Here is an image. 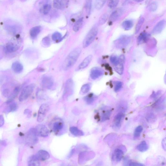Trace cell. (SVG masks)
<instances>
[{
    "instance_id": "cell-1",
    "label": "cell",
    "mask_w": 166,
    "mask_h": 166,
    "mask_svg": "<svg viewBox=\"0 0 166 166\" xmlns=\"http://www.w3.org/2000/svg\"><path fill=\"white\" fill-rule=\"evenodd\" d=\"M81 51L80 48H77L70 53L64 62L63 68L64 70H68L73 66L77 60Z\"/></svg>"
},
{
    "instance_id": "cell-2",
    "label": "cell",
    "mask_w": 166,
    "mask_h": 166,
    "mask_svg": "<svg viewBox=\"0 0 166 166\" xmlns=\"http://www.w3.org/2000/svg\"><path fill=\"white\" fill-rule=\"evenodd\" d=\"M38 136L35 129H31L26 133L25 139V143L30 146L36 144L38 140Z\"/></svg>"
},
{
    "instance_id": "cell-3",
    "label": "cell",
    "mask_w": 166,
    "mask_h": 166,
    "mask_svg": "<svg viewBox=\"0 0 166 166\" xmlns=\"http://www.w3.org/2000/svg\"><path fill=\"white\" fill-rule=\"evenodd\" d=\"M98 29L96 27L92 28L86 37L83 42V47L85 48L93 42L97 34Z\"/></svg>"
},
{
    "instance_id": "cell-4",
    "label": "cell",
    "mask_w": 166,
    "mask_h": 166,
    "mask_svg": "<svg viewBox=\"0 0 166 166\" xmlns=\"http://www.w3.org/2000/svg\"><path fill=\"white\" fill-rule=\"evenodd\" d=\"M35 88V85L32 84L23 88L19 97L20 101L22 102L27 99L30 96Z\"/></svg>"
},
{
    "instance_id": "cell-5",
    "label": "cell",
    "mask_w": 166,
    "mask_h": 166,
    "mask_svg": "<svg viewBox=\"0 0 166 166\" xmlns=\"http://www.w3.org/2000/svg\"><path fill=\"white\" fill-rule=\"evenodd\" d=\"M131 38L129 35H123L115 40L114 44L118 48H124L128 45L131 41Z\"/></svg>"
},
{
    "instance_id": "cell-6",
    "label": "cell",
    "mask_w": 166,
    "mask_h": 166,
    "mask_svg": "<svg viewBox=\"0 0 166 166\" xmlns=\"http://www.w3.org/2000/svg\"><path fill=\"white\" fill-rule=\"evenodd\" d=\"M49 106L47 104L44 103L41 105L38 111L37 121L38 122H42L46 115L49 110Z\"/></svg>"
},
{
    "instance_id": "cell-7",
    "label": "cell",
    "mask_w": 166,
    "mask_h": 166,
    "mask_svg": "<svg viewBox=\"0 0 166 166\" xmlns=\"http://www.w3.org/2000/svg\"><path fill=\"white\" fill-rule=\"evenodd\" d=\"M35 129L38 136L42 137H46L49 135V129L44 124H39Z\"/></svg>"
},
{
    "instance_id": "cell-8",
    "label": "cell",
    "mask_w": 166,
    "mask_h": 166,
    "mask_svg": "<svg viewBox=\"0 0 166 166\" xmlns=\"http://www.w3.org/2000/svg\"><path fill=\"white\" fill-rule=\"evenodd\" d=\"M124 11L122 8H119L114 11L109 17V20L110 22H114L119 19L122 16Z\"/></svg>"
},
{
    "instance_id": "cell-9",
    "label": "cell",
    "mask_w": 166,
    "mask_h": 166,
    "mask_svg": "<svg viewBox=\"0 0 166 166\" xmlns=\"http://www.w3.org/2000/svg\"><path fill=\"white\" fill-rule=\"evenodd\" d=\"M69 4L68 0H54L53 6L58 10H63L67 8Z\"/></svg>"
},
{
    "instance_id": "cell-10",
    "label": "cell",
    "mask_w": 166,
    "mask_h": 166,
    "mask_svg": "<svg viewBox=\"0 0 166 166\" xmlns=\"http://www.w3.org/2000/svg\"><path fill=\"white\" fill-rule=\"evenodd\" d=\"M104 74L103 70L99 67H94L92 69L90 73V77L93 79H96L102 76Z\"/></svg>"
},
{
    "instance_id": "cell-11",
    "label": "cell",
    "mask_w": 166,
    "mask_h": 166,
    "mask_svg": "<svg viewBox=\"0 0 166 166\" xmlns=\"http://www.w3.org/2000/svg\"><path fill=\"white\" fill-rule=\"evenodd\" d=\"M20 46L18 44L12 42L8 43L4 49V51L7 53H12L17 51Z\"/></svg>"
},
{
    "instance_id": "cell-12",
    "label": "cell",
    "mask_w": 166,
    "mask_h": 166,
    "mask_svg": "<svg viewBox=\"0 0 166 166\" xmlns=\"http://www.w3.org/2000/svg\"><path fill=\"white\" fill-rule=\"evenodd\" d=\"M74 84L72 79H68L66 82L64 90L65 96H70L73 92Z\"/></svg>"
},
{
    "instance_id": "cell-13",
    "label": "cell",
    "mask_w": 166,
    "mask_h": 166,
    "mask_svg": "<svg viewBox=\"0 0 166 166\" xmlns=\"http://www.w3.org/2000/svg\"><path fill=\"white\" fill-rule=\"evenodd\" d=\"M165 23V20L160 21L154 28L152 31L153 34H156L160 33L164 28Z\"/></svg>"
},
{
    "instance_id": "cell-14",
    "label": "cell",
    "mask_w": 166,
    "mask_h": 166,
    "mask_svg": "<svg viewBox=\"0 0 166 166\" xmlns=\"http://www.w3.org/2000/svg\"><path fill=\"white\" fill-rule=\"evenodd\" d=\"M120 61L119 63L114 66V69L115 72L119 75H122L124 70V58L123 56L122 55L120 57Z\"/></svg>"
},
{
    "instance_id": "cell-15",
    "label": "cell",
    "mask_w": 166,
    "mask_h": 166,
    "mask_svg": "<svg viewBox=\"0 0 166 166\" xmlns=\"http://www.w3.org/2000/svg\"><path fill=\"white\" fill-rule=\"evenodd\" d=\"M42 82L44 87L49 89L52 87L54 82L51 77L46 76L43 78Z\"/></svg>"
},
{
    "instance_id": "cell-16",
    "label": "cell",
    "mask_w": 166,
    "mask_h": 166,
    "mask_svg": "<svg viewBox=\"0 0 166 166\" xmlns=\"http://www.w3.org/2000/svg\"><path fill=\"white\" fill-rule=\"evenodd\" d=\"M124 116V114L122 112L119 113L115 115L113 121V124L115 127L118 129L120 127Z\"/></svg>"
},
{
    "instance_id": "cell-17",
    "label": "cell",
    "mask_w": 166,
    "mask_h": 166,
    "mask_svg": "<svg viewBox=\"0 0 166 166\" xmlns=\"http://www.w3.org/2000/svg\"><path fill=\"white\" fill-rule=\"evenodd\" d=\"M39 161H45L50 158V155L46 151L41 150L38 151L36 155Z\"/></svg>"
},
{
    "instance_id": "cell-18",
    "label": "cell",
    "mask_w": 166,
    "mask_h": 166,
    "mask_svg": "<svg viewBox=\"0 0 166 166\" xmlns=\"http://www.w3.org/2000/svg\"><path fill=\"white\" fill-rule=\"evenodd\" d=\"M149 34L146 32H143L139 35L137 38V43L141 44L146 42L150 38Z\"/></svg>"
},
{
    "instance_id": "cell-19",
    "label": "cell",
    "mask_w": 166,
    "mask_h": 166,
    "mask_svg": "<svg viewBox=\"0 0 166 166\" xmlns=\"http://www.w3.org/2000/svg\"><path fill=\"white\" fill-rule=\"evenodd\" d=\"M93 56L91 55L85 58L80 64L77 68V70L84 69L88 66L92 59Z\"/></svg>"
},
{
    "instance_id": "cell-20",
    "label": "cell",
    "mask_w": 166,
    "mask_h": 166,
    "mask_svg": "<svg viewBox=\"0 0 166 166\" xmlns=\"http://www.w3.org/2000/svg\"><path fill=\"white\" fill-rule=\"evenodd\" d=\"M51 8V5L46 2L42 5L40 8V13L46 15L49 12Z\"/></svg>"
},
{
    "instance_id": "cell-21",
    "label": "cell",
    "mask_w": 166,
    "mask_h": 166,
    "mask_svg": "<svg viewBox=\"0 0 166 166\" xmlns=\"http://www.w3.org/2000/svg\"><path fill=\"white\" fill-rule=\"evenodd\" d=\"M40 161L37 158L36 155H32L30 157L28 161V165L37 166L40 165Z\"/></svg>"
},
{
    "instance_id": "cell-22",
    "label": "cell",
    "mask_w": 166,
    "mask_h": 166,
    "mask_svg": "<svg viewBox=\"0 0 166 166\" xmlns=\"http://www.w3.org/2000/svg\"><path fill=\"white\" fill-rule=\"evenodd\" d=\"M12 69L15 72L19 73L23 70V66L21 63L18 61L14 62L12 66Z\"/></svg>"
},
{
    "instance_id": "cell-23",
    "label": "cell",
    "mask_w": 166,
    "mask_h": 166,
    "mask_svg": "<svg viewBox=\"0 0 166 166\" xmlns=\"http://www.w3.org/2000/svg\"><path fill=\"white\" fill-rule=\"evenodd\" d=\"M7 104L8 105L6 109V111L7 112H13L15 111L18 108L17 103L12 100H10L8 101Z\"/></svg>"
},
{
    "instance_id": "cell-24",
    "label": "cell",
    "mask_w": 166,
    "mask_h": 166,
    "mask_svg": "<svg viewBox=\"0 0 166 166\" xmlns=\"http://www.w3.org/2000/svg\"><path fill=\"white\" fill-rule=\"evenodd\" d=\"M41 27L40 26H37L32 28L30 31V34L32 39H34L39 34L41 31Z\"/></svg>"
},
{
    "instance_id": "cell-25",
    "label": "cell",
    "mask_w": 166,
    "mask_h": 166,
    "mask_svg": "<svg viewBox=\"0 0 166 166\" xmlns=\"http://www.w3.org/2000/svg\"><path fill=\"white\" fill-rule=\"evenodd\" d=\"M114 155L115 160L117 162H119L123 158L124 153L122 150L117 149L114 151Z\"/></svg>"
},
{
    "instance_id": "cell-26",
    "label": "cell",
    "mask_w": 166,
    "mask_h": 166,
    "mask_svg": "<svg viewBox=\"0 0 166 166\" xmlns=\"http://www.w3.org/2000/svg\"><path fill=\"white\" fill-rule=\"evenodd\" d=\"M133 25H134V22L132 20L124 21L122 24V27L126 30H129L131 29Z\"/></svg>"
},
{
    "instance_id": "cell-27",
    "label": "cell",
    "mask_w": 166,
    "mask_h": 166,
    "mask_svg": "<svg viewBox=\"0 0 166 166\" xmlns=\"http://www.w3.org/2000/svg\"><path fill=\"white\" fill-rule=\"evenodd\" d=\"M63 123L62 121H56L53 124V130L55 132L60 131L63 129Z\"/></svg>"
},
{
    "instance_id": "cell-28",
    "label": "cell",
    "mask_w": 166,
    "mask_h": 166,
    "mask_svg": "<svg viewBox=\"0 0 166 166\" xmlns=\"http://www.w3.org/2000/svg\"><path fill=\"white\" fill-rule=\"evenodd\" d=\"M70 130L71 133L76 136H82L84 135V132L75 127H70Z\"/></svg>"
},
{
    "instance_id": "cell-29",
    "label": "cell",
    "mask_w": 166,
    "mask_h": 166,
    "mask_svg": "<svg viewBox=\"0 0 166 166\" xmlns=\"http://www.w3.org/2000/svg\"><path fill=\"white\" fill-rule=\"evenodd\" d=\"M83 21H84V18H83V17L80 18L77 20L73 26V30L75 32L78 31L81 27Z\"/></svg>"
},
{
    "instance_id": "cell-30",
    "label": "cell",
    "mask_w": 166,
    "mask_h": 166,
    "mask_svg": "<svg viewBox=\"0 0 166 166\" xmlns=\"http://www.w3.org/2000/svg\"><path fill=\"white\" fill-rule=\"evenodd\" d=\"M137 150L141 152H146L148 149V146L146 142L145 141H142L141 143L137 146Z\"/></svg>"
},
{
    "instance_id": "cell-31",
    "label": "cell",
    "mask_w": 166,
    "mask_h": 166,
    "mask_svg": "<svg viewBox=\"0 0 166 166\" xmlns=\"http://www.w3.org/2000/svg\"><path fill=\"white\" fill-rule=\"evenodd\" d=\"M92 2V0H86L84 8L88 16L91 13Z\"/></svg>"
},
{
    "instance_id": "cell-32",
    "label": "cell",
    "mask_w": 166,
    "mask_h": 166,
    "mask_svg": "<svg viewBox=\"0 0 166 166\" xmlns=\"http://www.w3.org/2000/svg\"><path fill=\"white\" fill-rule=\"evenodd\" d=\"M107 0H96L95 6L96 10H99L103 7Z\"/></svg>"
},
{
    "instance_id": "cell-33",
    "label": "cell",
    "mask_w": 166,
    "mask_h": 166,
    "mask_svg": "<svg viewBox=\"0 0 166 166\" xmlns=\"http://www.w3.org/2000/svg\"><path fill=\"white\" fill-rule=\"evenodd\" d=\"M96 99V97L92 94H91L84 97V100L88 104L92 103Z\"/></svg>"
},
{
    "instance_id": "cell-34",
    "label": "cell",
    "mask_w": 166,
    "mask_h": 166,
    "mask_svg": "<svg viewBox=\"0 0 166 166\" xmlns=\"http://www.w3.org/2000/svg\"><path fill=\"white\" fill-rule=\"evenodd\" d=\"M143 130V127L141 126H139L136 127L134 132V140H136L140 137Z\"/></svg>"
},
{
    "instance_id": "cell-35",
    "label": "cell",
    "mask_w": 166,
    "mask_h": 166,
    "mask_svg": "<svg viewBox=\"0 0 166 166\" xmlns=\"http://www.w3.org/2000/svg\"><path fill=\"white\" fill-rule=\"evenodd\" d=\"M144 21V19L143 17L141 16L139 19L136 25L135 28V33L137 34L140 30L142 25H143Z\"/></svg>"
},
{
    "instance_id": "cell-36",
    "label": "cell",
    "mask_w": 166,
    "mask_h": 166,
    "mask_svg": "<svg viewBox=\"0 0 166 166\" xmlns=\"http://www.w3.org/2000/svg\"><path fill=\"white\" fill-rule=\"evenodd\" d=\"M20 87L19 86L15 88L12 92L11 96L9 98L10 99V100H12L18 96L20 91Z\"/></svg>"
},
{
    "instance_id": "cell-37",
    "label": "cell",
    "mask_w": 166,
    "mask_h": 166,
    "mask_svg": "<svg viewBox=\"0 0 166 166\" xmlns=\"http://www.w3.org/2000/svg\"><path fill=\"white\" fill-rule=\"evenodd\" d=\"M108 15L107 13H105L101 16L99 20L98 24L102 25L106 22L108 18Z\"/></svg>"
},
{
    "instance_id": "cell-38",
    "label": "cell",
    "mask_w": 166,
    "mask_h": 166,
    "mask_svg": "<svg viewBox=\"0 0 166 166\" xmlns=\"http://www.w3.org/2000/svg\"><path fill=\"white\" fill-rule=\"evenodd\" d=\"M119 0H108V7L110 8H114L116 7L118 4Z\"/></svg>"
},
{
    "instance_id": "cell-39",
    "label": "cell",
    "mask_w": 166,
    "mask_h": 166,
    "mask_svg": "<svg viewBox=\"0 0 166 166\" xmlns=\"http://www.w3.org/2000/svg\"><path fill=\"white\" fill-rule=\"evenodd\" d=\"M111 112L110 111L107 110L104 112L102 115L101 120L102 121H104L109 119L110 117Z\"/></svg>"
},
{
    "instance_id": "cell-40",
    "label": "cell",
    "mask_w": 166,
    "mask_h": 166,
    "mask_svg": "<svg viewBox=\"0 0 166 166\" xmlns=\"http://www.w3.org/2000/svg\"><path fill=\"white\" fill-rule=\"evenodd\" d=\"M52 39L53 41L58 42L61 40L62 36L61 34L58 32H56L52 35Z\"/></svg>"
},
{
    "instance_id": "cell-41",
    "label": "cell",
    "mask_w": 166,
    "mask_h": 166,
    "mask_svg": "<svg viewBox=\"0 0 166 166\" xmlns=\"http://www.w3.org/2000/svg\"><path fill=\"white\" fill-rule=\"evenodd\" d=\"M110 61L112 64L115 66L119 63L120 58L116 56H112L110 57Z\"/></svg>"
},
{
    "instance_id": "cell-42",
    "label": "cell",
    "mask_w": 166,
    "mask_h": 166,
    "mask_svg": "<svg viewBox=\"0 0 166 166\" xmlns=\"http://www.w3.org/2000/svg\"><path fill=\"white\" fill-rule=\"evenodd\" d=\"M123 86L122 82L117 81L115 82V84L114 90L115 92H117L119 91L121 88H122Z\"/></svg>"
},
{
    "instance_id": "cell-43",
    "label": "cell",
    "mask_w": 166,
    "mask_h": 166,
    "mask_svg": "<svg viewBox=\"0 0 166 166\" xmlns=\"http://www.w3.org/2000/svg\"><path fill=\"white\" fill-rule=\"evenodd\" d=\"M90 89V85L88 84H85L82 86L81 91L83 94H86L89 91Z\"/></svg>"
},
{
    "instance_id": "cell-44",
    "label": "cell",
    "mask_w": 166,
    "mask_h": 166,
    "mask_svg": "<svg viewBox=\"0 0 166 166\" xmlns=\"http://www.w3.org/2000/svg\"><path fill=\"white\" fill-rule=\"evenodd\" d=\"M158 8V4L155 1H154L150 4L149 6V10L152 12L155 11Z\"/></svg>"
},
{
    "instance_id": "cell-45",
    "label": "cell",
    "mask_w": 166,
    "mask_h": 166,
    "mask_svg": "<svg viewBox=\"0 0 166 166\" xmlns=\"http://www.w3.org/2000/svg\"><path fill=\"white\" fill-rule=\"evenodd\" d=\"M42 43L44 46H48L50 44V40L49 37H46L43 38L42 40Z\"/></svg>"
},
{
    "instance_id": "cell-46",
    "label": "cell",
    "mask_w": 166,
    "mask_h": 166,
    "mask_svg": "<svg viewBox=\"0 0 166 166\" xmlns=\"http://www.w3.org/2000/svg\"><path fill=\"white\" fill-rule=\"evenodd\" d=\"M11 93L8 89H5L3 90L2 91V94L3 96L9 98L11 95Z\"/></svg>"
},
{
    "instance_id": "cell-47",
    "label": "cell",
    "mask_w": 166,
    "mask_h": 166,
    "mask_svg": "<svg viewBox=\"0 0 166 166\" xmlns=\"http://www.w3.org/2000/svg\"><path fill=\"white\" fill-rule=\"evenodd\" d=\"M129 166H144L143 164H142L139 163L134 162H131L129 163Z\"/></svg>"
},
{
    "instance_id": "cell-48",
    "label": "cell",
    "mask_w": 166,
    "mask_h": 166,
    "mask_svg": "<svg viewBox=\"0 0 166 166\" xmlns=\"http://www.w3.org/2000/svg\"><path fill=\"white\" fill-rule=\"evenodd\" d=\"M4 119L2 115H0V127L4 125Z\"/></svg>"
},
{
    "instance_id": "cell-49",
    "label": "cell",
    "mask_w": 166,
    "mask_h": 166,
    "mask_svg": "<svg viewBox=\"0 0 166 166\" xmlns=\"http://www.w3.org/2000/svg\"><path fill=\"white\" fill-rule=\"evenodd\" d=\"M166 138H164L162 141V146L164 150L165 151L166 150Z\"/></svg>"
},
{
    "instance_id": "cell-50",
    "label": "cell",
    "mask_w": 166,
    "mask_h": 166,
    "mask_svg": "<svg viewBox=\"0 0 166 166\" xmlns=\"http://www.w3.org/2000/svg\"><path fill=\"white\" fill-rule=\"evenodd\" d=\"M31 112L29 109H26L24 113L25 114L30 115L31 114Z\"/></svg>"
},
{
    "instance_id": "cell-51",
    "label": "cell",
    "mask_w": 166,
    "mask_h": 166,
    "mask_svg": "<svg viewBox=\"0 0 166 166\" xmlns=\"http://www.w3.org/2000/svg\"><path fill=\"white\" fill-rule=\"evenodd\" d=\"M135 1L137 2H140L143 1L144 0H134Z\"/></svg>"
},
{
    "instance_id": "cell-52",
    "label": "cell",
    "mask_w": 166,
    "mask_h": 166,
    "mask_svg": "<svg viewBox=\"0 0 166 166\" xmlns=\"http://www.w3.org/2000/svg\"><path fill=\"white\" fill-rule=\"evenodd\" d=\"M127 1V0H126V1Z\"/></svg>"
}]
</instances>
